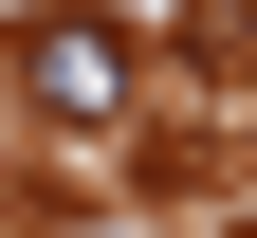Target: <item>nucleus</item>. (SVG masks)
I'll return each mask as SVG.
<instances>
[{
	"mask_svg": "<svg viewBox=\"0 0 257 238\" xmlns=\"http://www.w3.org/2000/svg\"><path fill=\"white\" fill-rule=\"evenodd\" d=\"M19 110L37 128H110L128 110V37L110 19H37V37H19Z\"/></svg>",
	"mask_w": 257,
	"mask_h": 238,
	"instance_id": "nucleus-1",
	"label": "nucleus"
},
{
	"mask_svg": "<svg viewBox=\"0 0 257 238\" xmlns=\"http://www.w3.org/2000/svg\"><path fill=\"white\" fill-rule=\"evenodd\" d=\"M239 238H257V220H239Z\"/></svg>",
	"mask_w": 257,
	"mask_h": 238,
	"instance_id": "nucleus-2",
	"label": "nucleus"
}]
</instances>
